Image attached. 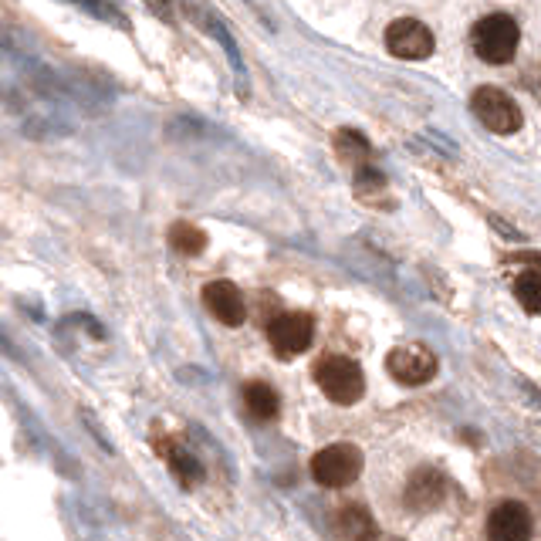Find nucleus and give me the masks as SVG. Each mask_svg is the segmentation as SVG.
Here are the masks:
<instances>
[{
  "mask_svg": "<svg viewBox=\"0 0 541 541\" xmlns=\"http://www.w3.org/2000/svg\"><path fill=\"white\" fill-rule=\"evenodd\" d=\"M149 4V11L159 14L163 21H173V0H146Z\"/></svg>",
  "mask_w": 541,
  "mask_h": 541,
  "instance_id": "nucleus-17",
  "label": "nucleus"
},
{
  "mask_svg": "<svg viewBox=\"0 0 541 541\" xmlns=\"http://www.w3.org/2000/svg\"><path fill=\"white\" fill-rule=\"evenodd\" d=\"M342 518H349V521H352V528H345L342 535H376V525H372V521H369V514H366V511L345 508V511H342Z\"/></svg>",
  "mask_w": 541,
  "mask_h": 541,
  "instance_id": "nucleus-16",
  "label": "nucleus"
},
{
  "mask_svg": "<svg viewBox=\"0 0 541 541\" xmlns=\"http://www.w3.org/2000/svg\"><path fill=\"white\" fill-rule=\"evenodd\" d=\"M203 305H207V312L214 315L217 322H224L230 328L244 325L247 318V301L230 281H210V285L203 288Z\"/></svg>",
  "mask_w": 541,
  "mask_h": 541,
  "instance_id": "nucleus-8",
  "label": "nucleus"
},
{
  "mask_svg": "<svg viewBox=\"0 0 541 541\" xmlns=\"http://www.w3.org/2000/svg\"><path fill=\"white\" fill-rule=\"evenodd\" d=\"M514 295H518L525 312L541 315V271H521L514 278Z\"/></svg>",
  "mask_w": 541,
  "mask_h": 541,
  "instance_id": "nucleus-14",
  "label": "nucleus"
},
{
  "mask_svg": "<svg viewBox=\"0 0 541 541\" xmlns=\"http://www.w3.org/2000/svg\"><path fill=\"white\" fill-rule=\"evenodd\" d=\"M362 474V450L352 443H332L312 457V477L322 487H349Z\"/></svg>",
  "mask_w": 541,
  "mask_h": 541,
  "instance_id": "nucleus-3",
  "label": "nucleus"
},
{
  "mask_svg": "<svg viewBox=\"0 0 541 541\" xmlns=\"http://www.w3.org/2000/svg\"><path fill=\"white\" fill-rule=\"evenodd\" d=\"M433 31L427 24L413 21V17H399V21L389 24L386 31V48L393 58H403V61H423L433 55Z\"/></svg>",
  "mask_w": 541,
  "mask_h": 541,
  "instance_id": "nucleus-6",
  "label": "nucleus"
},
{
  "mask_svg": "<svg viewBox=\"0 0 541 541\" xmlns=\"http://www.w3.org/2000/svg\"><path fill=\"white\" fill-rule=\"evenodd\" d=\"M335 153H339V159L345 166H352V170H359V166H366L369 163V143H366V136L356 129H339L335 132Z\"/></svg>",
  "mask_w": 541,
  "mask_h": 541,
  "instance_id": "nucleus-13",
  "label": "nucleus"
},
{
  "mask_svg": "<svg viewBox=\"0 0 541 541\" xmlns=\"http://www.w3.org/2000/svg\"><path fill=\"white\" fill-rule=\"evenodd\" d=\"M315 339V318L308 312H281L268 322V342L281 359H295Z\"/></svg>",
  "mask_w": 541,
  "mask_h": 541,
  "instance_id": "nucleus-5",
  "label": "nucleus"
},
{
  "mask_svg": "<svg viewBox=\"0 0 541 541\" xmlns=\"http://www.w3.org/2000/svg\"><path fill=\"white\" fill-rule=\"evenodd\" d=\"M518 21L508 14H487L474 24L470 31V44H474V55L487 61V65H508L518 55Z\"/></svg>",
  "mask_w": 541,
  "mask_h": 541,
  "instance_id": "nucleus-1",
  "label": "nucleus"
},
{
  "mask_svg": "<svg viewBox=\"0 0 541 541\" xmlns=\"http://www.w3.org/2000/svg\"><path fill=\"white\" fill-rule=\"evenodd\" d=\"M443 477L437 470H416L410 487H406V508L413 511H433L437 504H443Z\"/></svg>",
  "mask_w": 541,
  "mask_h": 541,
  "instance_id": "nucleus-11",
  "label": "nucleus"
},
{
  "mask_svg": "<svg viewBox=\"0 0 541 541\" xmlns=\"http://www.w3.org/2000/svg\"><path fill=\"white\" fill-rule=\"evenodd\" d=\"M487 535L494 541H521L531 535V514L525 504L518 501H504L491 511L487 518Z\"/></svg>",
  "mask_w": 541,
  "mask_h": 541,
  "instance_id": "nucleus-10",
  "label": "nucleus"
},
{
  "mask_svg": "<svg viewBox=\"0 0 541 541\" xmlns=\"http://www.w3.org/2000/svg\"><path fill=\"white\" fill-rule=\"evenodd\" d=\"M312 376H315L318 389L339 406L359 403L362 393H366V376H362L359 362L349 356H322L315 362Z\"/></svg>",
  "mask_w": 541,
  "mask_h": 541,
  "instance_id": "nucleus-2",
  "label": "nucleus"
},
{
  "mask_svg": "<svg viewBox=\"0 0 541 541\" xmlns=\"http://www.w3.org/2000/svg\"><path fill=\"white\" fill-rule=\"evenodd\" d=\"M386 369L396 383L403 386H423L437 376V356L427 349V345H403V349H393L386 359Z\"/></svg>",
  "mask_w": 541,
  "mask_h": 541,
  "instance_id": "nucleus-7",
  "label": "nucleus"
},
{
  "mask_svg": "<svg viewBox=\"0 0 541 541\" xmlns=\"http://www.w3.org/2000/svg\"><path fill=\"white\" fill-rule=\"evenodd\" d=\"M470 112H474L491 132H498V136H511V132L521 129L518 102H514L508 92L494 88V85H484V88H477V92L470 95Z\"/></svg>",
  "mask_w": 541,
  "mask_h": 541,
  "instance_id": "nucleus-4",
  "label": "nucleus"
},
{
  "mask_svg": "<svg viewBox=\"0 0 541 541\" xmlns=\"http://www.w3.org/2000/svg\"><path fill=\"white\" fill-rule=\"evenodd\" d=\"M153 447L159 450V457L170 464L173 470V477L180 481L183 487H197L203 481V467H200V460L190 454V450L183 447L180 440H173V437H166V433H156L153 437Z\"/></svg>",
  "mask_w": 541,
  "mask_h": 541,
  "instance_id": "nucleus-9",
  "label": "nucleus"
},
{
  "mask_svg": "<svg viewBox=\"0 0 541 541\" xmlns=\"http://www.w3.org/2000/svg\"><path fill=\"white\" fill-rule=\"evenodd\" d=\"M170 244L176 247L180 254H203V247H207V234H203L200 227L186 224V220H180V224H173L170 230Z\"/></svg>",
  "mask_w": 541,
  "mask_h": 541,
  "instance_id": "nucleus-15",
  "label": "nucleus"
},
{
  "mask_svg": "<svg viewBox=\"0 0 541 541\" xmlns=\"http://www.w3.org/2000/svg\"><path fill=\"white\" fill-rule=\"evenodd\" d=\"M244 410L254 423H271L281 410V399L268 383H247L244 386Z\"/></svg>",
  "mask_w": 541,
  "mask_h": 541,
  "instance_id": "nucleus-12",
  "label": "nucleus"
}]
</instances>
